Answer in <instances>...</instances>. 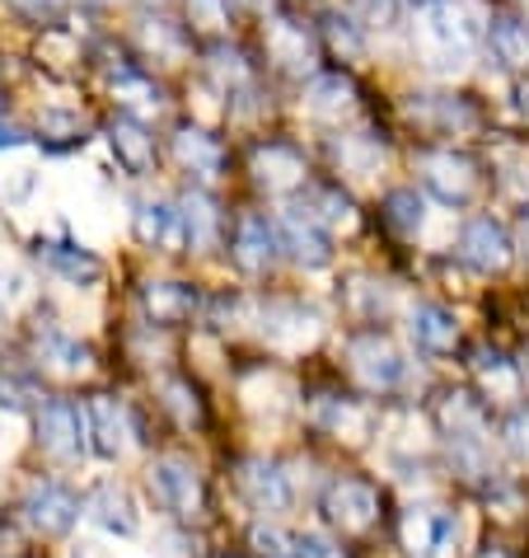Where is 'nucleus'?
<instances>
[{
  "label": "nucleus",
  "instance_id": "obj_1",
  "mask_svg": "<svg viewBox=\"0 0 529 558\" xmlns=\"http://www.w3.org/2000/svg\"><path fill=\"white\" fill-rule=\"evenodd\" d=\"M478 38H482V24H478V14L464 10V5H431L427 20H422L427 57L441 71L469 66V57L478 52Z\"/></svg>",
  "mask_w": 529,
  "mask_h": 558
},
{
  "label": "nucleus",
  "instance_id": "obj_6",
  "mask_svg": "<svg viewBox=\"0 0 529 558\" xmlns=\"http://www.w3.org/2000/svg\"><path fill=\"white\" fill-rule=\"evenodd\" d=\"M150 488L174 517H197L201 511V474L193 460L183 456H160L150 464Z\"/></svg>",
  "mask_w": 529,
  "mask_h": 558
},
{
  "label": "nucleus",
  "instance_id": "obj_37",
  "mask_svg": "<svg viewBox=\"0 0 529 558\" xmlns=\"http://www.w3.org/2000/svg\"><path fill=\"white\" fill-rule=\"evenodd\" d=\"M38 399H42V395H38L34 380H24V376H0V409L24 413V409H34Z\"/></svg>",
  "mask_w": 529,
  "mask_h": 558
},
{
  "label": "nucleus",
  "instance_id": "obj_19",
  "mask_svg": "<svg viewBox=\"0 0 529 558\" xmlns=\"http://www.w3.org/2000/svg\"><path fill=\"white\" fill-rule=\"evenodd\" d=\"M108 146H113L118 155V165L122 169H132V174H146L150 160H155V136L146 132V122L142 118H118L113 128H108Z\"/></svg>",
  "mask_w": 529,
  "mask_h": 558
},
{
  "label": "nucleus",
  "instance_id": "obj_30",
  "mask_svg": "<svg viewBox=\"0 0 529 558\" xmlns=\"http://www.w3.org/2000/svg\"><path fill=\"white\" fill-rule=\"evenodd\" d=\"M305 211L315 216V221H319L323 230H352V226H356V207H352V197H342L337 189H319V193H309Z\"/></svg>",
  "mask_w": 529,
  "mask_h": 558
},
{
  "label": "nucleus",
  "instance_id": "obj_4",
  "mask_svg": "<svg viewBox=\"0 0 529 558\" xmlns=\"http://www.w3.org/2000/svg\"><path fill=\"white\" fill-rule=\"evenodd\" d=\"M459 545V517L435 507H413L403 517V549L413 558H450Z\"/></svg>",
  "mask_w": 529,
  "mask_h": 558
},
{
  "label": "nucleus",
  "instance_id": "obj_53",
  "mask_svg": "<svg viewBox=\"0 0 529 558\" xmlns=\"http://www.w3.org/2000/svg\"><path fill=\"white\" fill-rule=\"evenodd\" d=\"M417 5H427V10H431V5H445V0H417Z\"/></svg>",
  "mask_w": 529,
  "mask_h": 558
},
{
  "label": "nucleus",
  "instance_id": "obj_13",
  "mask_svg": "<svg viewBox=\"0 0 529 558\" xmlns=\"http://www.w3.org/2000/svg\"><path fill=\"white\" fill-rule=\"evenodd\" d=\"M85 413H89V437H95V451L103 460H118L132 446V417H127V409H122L113 395H95Z\"/></svg>",
  "mask_w": 529,
  "mask_h": 558
},
{
  "label": "nucleus",
  "instance_id": "obj_56",
  "mask_svg": "<svg viewBox=\"0 0 529 558\" xmlns=\"http://www.w3.org/2000/svg\"><path fill=\"white\" fill-rule=\"evenodd\" d=\"M221 558H225V554H221Z\"/></svg>",
  "mask_w": 529,
  "mask_h": 558
},
{
  "label": "nucleus",
  "instance_id": "obj_23",
  "mask_svg": "<svg viewBox=\"0 0 529 558\" xmlns=\"http://www.w3.org/2000/svg\"><path fill=\"white\" fill-rule=\"evenodd\" d=\"M319 427L323 432H333V437H347V441H366L370 437V409L366 404H356V399H319Z\"/></svg>",
  "mask_w": 529,
  "mask_h": 558
},
{
  "label": "nucleus",
  "instance_id": "obj_28",
  "mask_svg": "<svg viewBox=\"0 0 529 558\" xmlns=\"http://www.w3.org/2000/svg\"><path fill=\"white\" fill-rule=\"evenodd\" d=\"M136 240H146V244H179L183 240L179 211L169 203H142V207H136Z\"/></svg>",
  "mask_w": 529,
  "mask_h": 558
},
{
  "label": "nucleus",
  "instance_id": "obj_42",
  "mask_svg": "<svg viewBox=\"0 0 529 558\" xmlns=\"http://www.w3.org/2000/svg\"><path fill=\"white\" fill-rule=\"evenodd\" d=\"M42 136H57V142H81L85 122L75 113H48V118H42Z\"/></svg>",
  "mask_w": 529,
  "mask_h": 558
},
{
  "label": "nucleus",
  "instance_id": "obj_29",
  "mask_svg": "<svg viewBox=\"0 0 529 558\" xmlns=\"http://www.w3.org/2000/svg\"><path fill=\"white\" fill-rule=\"evenodd\" d=\"M488 43L506 66H529V28L516 20H488Z\"/></svg>",
  "mask_w": 529,
  "mask_h": 558
},
{
  "label": "nucleus",
  "instance_id": "obj_27",
  "mask_svg": "<svg viewBox=\"0 0 529 558\" xmlns=\"http://www.w3.org/2000/svg\"><path fill=\"white\" fill-rule=\"evenodd\" d=\"M441 427L450 437H488V413L473 395H445L441 399Z\"/></svg>",
  "mask_w": 529,
  "mask_h": 558
},
{
  "label": "nucleus",
  "instance_id": "obj_8",
  "mask_svg": "<svg viewBox=\"0 0 529 558\" xmlns=\"http://www.w3.org/2000/svg\"><path fill=\"white\" fill-rule=\"evenodd\" d=\"M20 511L38 535H66L75 525V517H81V502H75L71 488L52 484V478H38V484H28Z\"/></svg>",
  "mask_w": 529,
  "mask_h": 558
},
{
  "label": "nucleus",
  "instance_id": "obj_49",
  "mask_svg": "<svg viewBox=\"0 0 529 558\" xmlns=\"http://www.w3.org/2000/svg\"><path fill=\"white\" fill-rule=\"evenodd\" d=\"M75 558H103V554H99V545H81V549H75Z\"/></svg>",
  "mask_w": 529,
  "mask_h": 558
},
{
  "label": "nucleus",
  "instance_id": "obj_20",
  "mask_svg": "<svg viewBox=\"0 0 529 558\" xmlns=\"http://www.w3.org/2000/svg\"><path fill=\"white\" fill-rule=\"evenodd\" d=\"M38 258H42V268L57 272L71 287H95L103 277V263L89 250H75V244H38Z\"/></svg>",
  "mask_w": 529,
  "mask_h": 558
},
{
  "label": "nucleus",
  "instance_id": "obj_41",
  "mask_svg": "<svg viewBox=\"0 0 529 558\" xmlns=\"http://www.w3.org/2000/svg\"><path fill=\"white\" fill-rule=\"evenodd\" d=\"M329 38H333V48L337 52H347V57H361V34L352 28V20H342V14H329Z\"/></svg>",
  "mask_w": 529,
  "mask_h": 558
},
{
  "label": "nucleus",
  "instance_id": "obj_11",
  "mask_svg": "<svg viewBox=\"0 0 529 558\" xmlns=\"http://www.w3.org/2000/svg\"><path fill=\"white\" fill-rule=\"evenodd\" d=\"M235 484L258 511H282L291 502V484H286V474H282V464L276 460H262V456L239 460Z\"/></svg>",
  "mask_w": 529,
  "mask_h": 558
},
{
  "label": "nucleus",
  "instance_id": "obj_45",
  "mask_svg": "<svg viewBox=\"0 0 529 558\" xmlns=\"http://www.w3.org/2000/svg\"><path fill=\"white\" fill-rule=\"evenodd\" d=\"M506 441H510V451L529 460V409L510 413V423H506Z\"/></svg>",
  "mask_w": 529,
  "mask_h": 558
},
{
  "label": "nucleus",
  "instance_id": "obj_52",
  "mask_svg": "<svg viewBox=\"0 0 529 558\" xmlns=\"http://www.w3.org/2000/svg\"><path fill=\"white\" fill-rule=\"evenodd\" d=\"M520 240H525V254H529V216H525V230H520Z\"/></svg>",
  "mask_w": 529,
  "mask_h": 558
},
{
  "label": "nucleus",
  "instance_id": "obj_18",
  "mask_svg": "<svg viewBox=\"0 0 529 558\" xmlns=\"http://www.w3.org/2000/svg\"><path fill=\"white\" fill-rule=\"evenodd\" d=\"M254 174L268 193H291L305 183V160L291 146H258L254 150Z\"/></svg>",
  "mask_w": 529,
  "mask_h": 558
},
{
  "label": "nucleus",
  "instance_id": "obj_9",
  "mask_svg": "<svg viewBox=\"0 0 529 558\" xmlns=\"http://www.w3.org/2000/svg\"><path fill=\"white\" fill-rule=\"evenodd\" d=\"M323 511L342 531H370L380 517V488L366 484V478H333L329 493H323Z\"/></svg>",
  "mask_w": 529,
  "mask_h": 558
},
{
  "label": "nucleus",
  "instance_id": "obj_39",
  "mask_svg": "<svg viewBox=\"0 0 529 558\" xmlns=\"http://www.w3.org/2000/svg\"><path fill=\"white\" fill-rule=\"evenodd\" d=\"M352 10L366 20V28H394L403 0H352Z\"/></svg>",
  "mask_w": 529,
  "mask_h": 558
},
{
  "label": "nucleus",
  "instance_id": "obj_7",
  "mask_svg": "<svg viewBox=\"0 0 529 558\" xmlns=\"http://www.w3.org/2000/svg\"><path fill=\"white\" fill-rule=\"evenodd\" d=\"M459 258L469 263L473 272H506L510 258H516V244H510L502 221L473 216V221L459 230Z\"/></svg>",
  "mask_w": 529,
  "mask_h": 558
},
{
  "label": "nucleus",
  "instance_id": "obj_34",
  "mask_svg": "<svg viewBox=\"0 0 529 558\" xmlns=\"http://www.w3.org/2000/svg\"><path fill=\"white\" fill-rule=\"evenodd\" d=\"M160 395H164V409L174 413L183 427H197V423H201V399H197V390H193L188 380H179V376H174V380H164V385H160Z\"/></svg>",
  "mask_w": 529,
  "mask_h": 558
},
{
  "label": "nucleus",
  "instance_id": "obj_33",
  "mask_svg": "<svg viewBox=\"0 0 529 558\" xmlns=\"http://www.w3.org/2000/svg\"><path fill=\"white\" fill-rule=\"evenodd\" d=\"M473 371H478V380L488 385V390H496V395H516V366H510L502 352L482 348V352L473 356Z\"/></svg>",
  "mask_w": 529,
  "mask_h": 558
},
{
  "label": "nucleus",
  "instance_id": "obj_47",
  "mask_svg": "<svg viewBox=\"0 0 529 558\" xmlns=\"http://www.w3.org/2000/svg\"><path fill=\"white\" fill-rule=\"evenodd\" d=\"M142 34H146V48H160V52H169V57H179V38L169 34L164 24H146Z\"/></svg>",
  "mask_w": 529,
  "mask_h": 558
},
{
  "label": "nucleus",
  "instance_id": "obj_21",
  "mask_svg": "<svg viewBox=\"0 0 529 558\" xmlns=\"http://www.w3.org/2000/svg\"><path fill=\"white\" fill-rule=\"evenodd\" d=\"M179 226H183V244H188V250H211L216 235H221V211H216L207 193H183Z\"/></svg>",
  "mask_w": 529,
  "mask_h": 558
},
{
  "label": "nucleus",
  "instance_id": "obj_50",
  "mask_svg": "<svg viewBox=\"0 0 529 558\" xmlns=\"http://www.w3.org/2000/svg\"><path fill=\"white\" fill-rule=\"evenodd\" d=\"M239 5H248V10H268V0H239Z\"/></svg>",
  "mask_w": 529,
  "mask_h": 558
},
{
  "label": "nucleus",
  "instance_id": "obj_55",
  "mask_svg": "<svg viewBox=\"0 0 529 558\" xmlns=\"http://www.w3.org/2000/svg\"><path fill=\"white\" fill-rule=\"evenodd\" d=\"M520 5H525V10H529V0H520Z\"/></svg>",
  "mask_w": 529,
  "mask_h": 558
},
{
  "label": "nucleus",
  "instance_id": "obj_48",
  "mask_svg": "<svg viewBox=\"0 0 529 558\" xmlns=\"http://www.w3.org/2000/svg\"><path fill=\"white\" fill-rule=\"evenodd\" d=\"M24 14H34V20H52V14L61 10V0H14Z\"/></svg>",
  "mask_w": 529,
  "mask_h": 558
},
{
  "label": "nucleus",
  "instance_id": "obj_14",
  "mask_svg": "<svg viewBox=\"0 0 529 558\" xmlns=\"http://www.w3.org/2000/svg\"><path fill=\"white\" fill-rule=\"evenodd\" d=\"M85 517L95 521L99 531H108V535H136V525H142L132 493L122 488V484H99V488L85 498Z\"/></svg>",
  "mask_w": 529,
  "mask_h": 558
},
{
  "label": "nucleus",
  "instance_id": "obj_54",
  "mask_svg": "<svg viewBox=\"0 0 529 558\" xmlns=\"http://www.w3.org/2000/svg\"><path fill=\"white\" fill-rule=\"evenodd\" d=\"M482 558H506V554H502V549H488V554H482Z\"/></svg>",
  "mask_w": 529,
  "mask_h": 558
},
{
  "label": "nucleus",
  "instance_id": "obj_24",
  "mask_svg": "<svg viewBox=\"0 0 529 558\" xmlns=\"http://www.w3.org/2000/svg\"><path fill=\"white\" fill-rule=\"evenodd\" d=\"M174 160L183 169H193V174L211 179V174H221L225 155H221V146H216V136H207L201 128H183V132H174Z\"/></svg>",
  "mask_w": 529,
  "mask_h": 558
},
{
  "label": "nucleus",
  "instance_id": "obj_51",
  "mask_svg": "<svg viewBox=\"0 0 529 558\" xmlns=\"http://www.w3.org/2000/svg\"><path fill=\"white\" fill-rule=\"evenodd\" d=\"M520 108H525V118H529V85L520 89Z\"/></svg>",
  "mask_w": 529,
  "mask_h": 558
},
{
  "label": "nucleus",
  "instance_id": "obj_32",
  "mask_svg": "<svg viewBox=\"0 0 529 558\" xmlns=\"http://www.w3.org/2000/svg\"><path fill=\"white\" fill-rule=\"evenodd\" d=\"M38 356H42V362H52L57 371H85V362H89V352L75 343V338L57 333V329L38 333Z\"/></svg>",
  "mask_w": 529,
  "mask_h": 558
},
{
  "label": "nucleus",
  "instance_id": "obj_5",
  "mask_svg": "<svg viewBox=\"0 0 529 558\" xmlns=\"http://www.w3.org/2000/svg\"><path fill=\"white\" fill-rule=\"evenodd\" d=\"M85 432H89V413H81L66 399H48L38 404V441L42 451L57 460H81L85 456Z\"/></svg>",
  "mask_w": 529,
  "mask_h": 558
},
{
  "label": "nucleus",
  "instance_id": "obj_31",
  "mask_svg": "<svg viewBox=\"0 0 529 558\" xmlns=\"http://www.w3.org/2000/svg\"><path fill=\"white\" fill-rule=\"evenodd\" d=\"M384 216H389V226L398 230V235H417V230L427 226V207H422V197H417L413 189H394L384 197Z\"/></svg>",
  "mask_w": 529,
  "mask_h": 558
},
{
  "label": "nucleus",
  "instance_id": "obj_36",
  "mask_svg": "<svg viewBox=\"0 0 529 558\" xmlns=\"http://www.w3.org/2000/svg\"><path fill=\"white\" fill-rule=\"evenodd\" d=\"M248 549H254V558H295V539L286 531H276V525H254L248 531Z\"/></svg>",
  "mask_w": 529,
  "mask_h": 558
},
{
  "label": "nucleus",
  "instance_id": "obj_15",
  "mask_svg": "<svg viewBox=\"0 0 529 558\" xmlns=\"http://www.w3.org/2000/svg\"><path fill=\"white\" fill-rule=\"evenodd\" d=\"M142 305H146L150 324H188L201 310V296H197V287H188V282H146L142 287Z\"/></svg>",
  "mask_w": 529,
  "mask_h": 558
},
{
  "label": "nucleus",
  "instance_id": "obj_26",
  "mask_svg": "<svg viewBox=\"0 0 529 558\" xmlns=\"http://www.w3.org/2000/svg\"><path fill=\"white\" fill-rule=\"evenodd\" d=\"M356 89L352 81H342V75H315V81L305 85V108L315 118H342L352 108Z\"/></svg>",
  "mask_w": 529,
  "mask_h": 558
},
{
  "label": "nucleus",
  "instance_id": "obj_35",
  "mask_svg": "<svg viewBox=\"0 0 529 558\" xmlns=\"http://www.w3.org/2000/svg\"><path fill=\"white\" fill-rule=\"evenodd\" d=\"M337 160L347 165L352 174H361V179H366V174H376V169H380L384 150H380L376 142H370V136H347V142L337 146Z\"/></svg>",
  "mask_w": 529,
  "mask_h": 558
},
{
  "label": "nucleus",
  "instance_id": "obj_43",
  "mask_svg": "<svg viewBox=\"0 0 529 558\" xmlns=\"http://www.w3.org/2000/svg\"><path fill=\"white\" fill-rule=\"evenodd\" d=\"M118 89H122V95H132L127 104H132V108H142V113H150V108H160V95H155V89H150L146 81H136V75H122Z\"/></svg>",
  "mask_w": 529,
  "mask_h": 558
},
{
  "label": "nucleus",
  "instance_id": "obj_46",
  "mask_svg": "<svg viewBox=\"0 0 529 558\" xmlns=\"http://www.w3.org/2000/svg\"><path fill=\"white\" fill-rule=\"evenodd\" d=\"M155 545H160V549H155V554H160V558H193V539L188 535H179V531H164L160 539H155Z\"/></svg>",
  "mask_w": 529,
  "mask_h": 558
},
{
  "label": "nucleus",
  "instance_id": "obj_22",
  "mask_svg": "<svg viewBox=\"0 0 529 558\" xmlns=\"http://www.w3.org/2000/svg\"><path fill=\"white\" fill-rule=\"evenodd\" d=\"M268 52H272L276 66L291 71V75H305L309 66H315V43H309L305 28L291 24V20H276L268 28Z\"/></svg>",
  "mask_w": 529,
  "mask_h": 558
},
{
  "label": "nucleus",
  "instance_id": "obj_16",
  "mask_svg": "<svg viewBox=\"0 0 529 558\" xmlns=\"http://www.w3.org/2000/svg\"><path fill=\"white\" fill-rule=\"evenodd\" d=\"M408 118L422 122V128H435V132H469L478 122L473 108L464 99H455V95H413Z\"/></svg>",
  "mask_w": 529,
  "mask_h": 558
},
{
  "label": "nucleus",
  "instance_id": "obj_12",
  "mask_svg": "<svg viewBox=\"0 0 529 558\" xmlns=\"http://www.w3.org/2000/svg\"><path fill=\"white\" fill-rule=\"evenodd\" d=\"M276 250H282V235H276V226L268 221V216H258V211L239 216V226H235V263L244 272H268L276 263Z\"/></svg>",
  "mask_w": 529,
  "mask_h": 558
},
{
  "label": "nucleus",
  "instance_id": "obj_44",
  "mask_svg": "<svg viewBox=\"0 0 529 558\" xmlns=\"http://www.w3.org/2000/svg\"><path fill=\"white\" fill-rule=\"evenodd\" d=\"M295 558H347V554L329 535H305V539H295Z\"/></svg>",
  "mask_w": 529,
  "mask_h": 558
},
{
  "label": "nucleus",
  "instance_id": "obj_3",
  "mask_svg": "<svg viewBox=\"0 0 529 558\" xmlns=\"http://www.w3.org/2000/svg\"><path fill=\"white\" fill-rule=\"evenodd\" d=\"M347 362H352V376L361 380L366 390H394L403 380V371H408L403 352L389 343L384 333H356L347 343Z\"/></svg>",
  "mask_w": 529,
  "mask_h": 558
},
{
  "label": "nucleus",
  "instance_id": "obj_40",
  "mask_svg": "<svg viewBox=\"0 0 529 558\" xmlns=\"http://www.w3.org/2000/svg\"><path fill=\"white\" fill-rule=\"evenodd\" d=\"M188 20L207 34H221L225 28V0H188Z\"/></svg>",
  "mask_w": 529,
  "mask_h": 558
},
{
  "label": "nucleus",
  "instance_id": "obj_10",
  "mask_svg": "<svg viewBox=\"0 0 529 558\" xmlns=\"http://www.w3.org/2000/svg\"><path fill=\"white\" fill-rule=\"evenodd\" d=\"M276 235H282V250L300 263V268H323V263L333 258L329 230H323L305 207H286L282 221H276Z\"/></svg>",
  "mask_w": 529,
  "mask_h": 558
},
{
  "label": "nucleus",
  "instance_id": "obj_17",
  "mask_svg": "<svg viewBox=\"0 0 529 558\" xmlns=\"http://www.w3.org/2000/svg\"><path fill=\"white\" fill-rule=\"evenodd\" d=\"M319 329H323L319 315L315 310H305V305H268V315H262V333H268L272 343H282V348L315 343Z\"/></svg>",
  "mask_w": 529,
  "mask_h": 558
},
{
  "label": "nucleus",
  "instance_id": "obj_25",
  "mask_svg": "<svg viewBox=\"0 0 529 558\" xmlns=\"http://www.w3.org/2000/svg\"><path fill=\"white\" fill-rule=\"evenodd\" d=\"M413 338H417V348H427V352H450L459 343V324L441 305H417L413 310Z\"/></svg>",
  "mask_w": 529,
  "mask_h": 558
},
{
  "label": "nucleus",
  "instance_id": "obj_2",
  "mask_svg": "<svg viewBox=\"0 0 529 558\" xmlns=\"http://www.w3.org/2000/svg\"><path fill=\"white\" fill-rule=\"evenodd\" d=\"M417 174L445 207H464L478 193V165L459 150H427L417 160Z\"/></svg>",
  "mask_w": 529,
  "mask_h": 558
},
{
  "label": "nucleus",
  "instance_id": "obj_38",
  "mask_svg": "<svg viewBox=\"0 0 529 558\" xmlns=\"http://www.w3.org/2000/svg\"><path fill=\"white\" fill-rule=\"evenodd\" d=\"M211 71H216V81H221L225 89H248V66H244L239 52L216 48V52H211Z\"/></svg>",
  "mask_w": 529,
  "mask_h": 558
}]
</instances>
